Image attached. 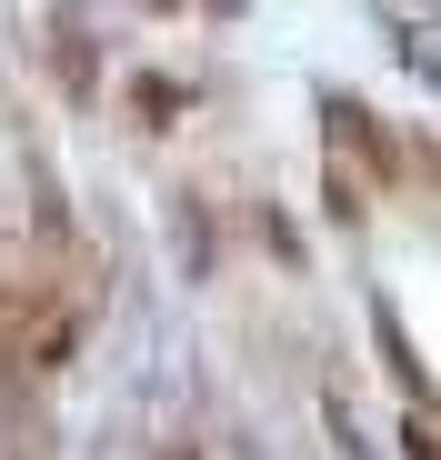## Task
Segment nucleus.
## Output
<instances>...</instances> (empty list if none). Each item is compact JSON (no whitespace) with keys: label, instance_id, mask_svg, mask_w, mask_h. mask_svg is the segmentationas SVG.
<instances>
[{"label":"nucleus","instance_id":"f257e3e1","mask_svg":"<svg viewBox=\"0 0 441 460\" xmlns=\"http://www.w3.org/2000/svg\"><path fill=\"white\" fill-rule=\"evenodd\" d=\"M181 111V81H140V120H171Z\"/></svg>","mask_w":441,"mask_h":460}]
</instances>
